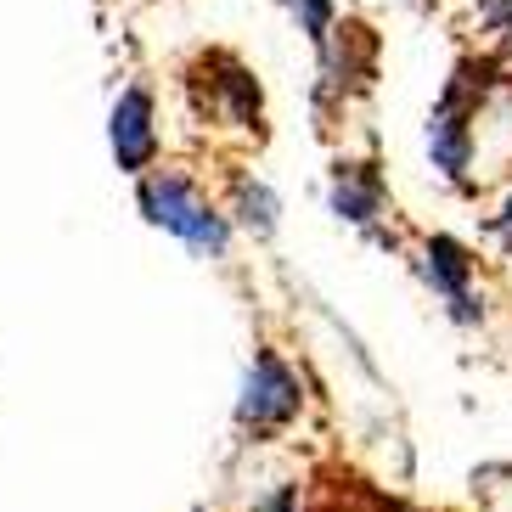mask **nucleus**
<instances>
[{
    "label": "nucleus",
    "instance_id": "1",
    "mask_svg": "<svg viewBox=\"0 0 512 512\" xmlns=\"http://www.w3.org/2000/svg\"><path fill=\"white\" fill-rule=\"evenodd\" d=\"M496 74H501L496 57H462L445 79L434 113H428V164L451 186H467V175H473V152H479L473 124H479L484 102L496 91Z\"/></svg>",
    "mask_w": 512,
    "mask_h": 512
},
{
    "label": "nucleus",
    "instance_id": "2",
    "mask_svg": "<svg viewBox=\"0 0 512 512\" xmlns=\"http://www.w3.org/2000/svg\"><path fill=\"white\" fill-rule=\"evenodd\" d=\"M141 214H147V226L181 237L203 259L231 254V220L197 192V181L181 175V169H147L141 175Z\"/></svg>",
    "mask_w": 512,
    "mask_h": 512
},
{
    "label": "nucleus",
    "instance_id": "3",
    "mask_svg": "<svg viewBox=\"0 0 512 512\" xmlns=\"http://www.w3.org/2000/svg\"><path fill=\"white\" fill-rule=\"evenodd\" d=\"M299 411H304L299 372H293L276 349H254V361L242 372V394H237V428L254 434V439H271V434H282Z\"/></svg>",
    "mask_w": 512,
    "mask_h": 512
},
{
    "label": "nucleus",
    "instance_id": "4",
    "mask_svg": "<svg viewBox=\"0 0 512 512\" xmlns=\"http://www.w3.org/2000/svg\"><path fill=\"white\" fill-rule=\"evenodd\" d=\"M192 85L209 91V113L214 119L237 124V130H259L265 124V96H259V79L254 68L231 51H203L192 68Z\"/></svg>",
    "mask_w": 512,
    "mask_h": 512
},
{
    "label": "nucleus",
    "instance_id": "5",
    "mask_svg": "<svg viewBox=\"0 0 512 512\" xmlns=\"http://www.w3.org/2000/svg\"><path fill=\"white\" fill-rule=\"evenodd\" d=\"M107 147L124 175H147L158 158V102L147 85H124L113 113H107Z\"/></svg>",
    "mask_w": 512,
    "mask_h": 512
},
{
    "label": "nucleus",
    "instance_id": "6",
    "mask_svg": "<svg viewBox=\"0 0 512 512\" xmlns=\"http://www.w3.org/2000/svg\"><path fill=\"white\" fill-rule=\"evenodd\" d=\"M422 276H428V287H434L439 299H445V310H451V321H462V327H479L484 321V299L473 293V271H479V259L467 254L456 237H428L422 242Z\"/></svg>",
    "mask_w": 512,
    "mask_h": 512
},
{
    "label": "nucleus",
    "instance_id": "7",
    "mask_svg": "<svg viewBox=\"0 0 512 512\" xmlns=\"http://www.w3.org/2000/svg\"><path fill=\"white\" fill-rule=\"evenodd\" d=\"M321 102L327 96H349L361 91L366 79H372V57H377V40L366 23H355V17H344V23H332V34L321 40Z\"/></svg>",
    "mask_w": 512,
    "mask_h": 512
},
{
    "label": "nucleus",
    "instance_id": "8",
    "mask_svg": "<svg viewBox=\"0 0 512 512\" xmlns=\"http://www.w3.org/2000/svg\"><path fill=\"white\" fill-rule=\"evenodd\" d=\"M327 197H332V214H338V220L366 226V231L383 220V203H389L383 175H377L372 164H338V169H332V192Z\"/></svg>",
    "mask_w": 512,
    "mask_h": 512
},
{
    "label": "nucleus",
    "instance_id": "9",
    "mask_svg": "<svg viewBox=\"0 0 512 512\" xmlns=\"http://www.w3.org/2000/svg\"><path fill=\"white\" fill-rule=\"evenodd\" d=\"M231 214H237V226L248 231V237H271L282 203H276V192L259 181V175H237V181H231Z\"/></svg>",
    "mask_w": 512,
    "mask_h": 512
},
{
    "label": "nucleus",
    "instance_id": "10",
    "mask_svg": "<svg viewBox=\"0 0 512 512\" xmlns=\"http://www.w3.org/2000/svg\"><path fill=\"white\" fill-rule=\"evenodd\" d=\"M287 12H293V23L304 29V40L310 46H321L332 34V23H338V0H282Z\"/></svg>",
    "mask_w": 512,
    "mask_h": 512
},
{
    "label": "nucleus",
    "instance_id": "11",
    "mask_svg": "<svg viewBox=\"0 0 512 512\" xmlns=\"http://www.w3.org/2000/svg\"><path fill=\"white\" fill-rule=\"evenodd\" d=\"M479 17L484 29L496 34V62L512 68V0H479Z\"/></svg>",
    "mask_w": 512,
    "mask_h": 512
},
{
    "label": "nucleus",
    "instance_id": "12",
    "mask_svg": "<svg viewBox=\"0 0 512 512\" xmlns=\"http://www.w3.org/2000/svg\"><path fill=\"white\" fill-rule=\"evenodd\" d=\"M299 507H304V501H299V484H276V490L259 501L254 512H299Z\"/></svg>",
    "mask_w": 512,
    "mask_h": 512
},
{
    "label": "nucleus",
    "instance_id": "13",
    "mask_svg": "<svg viewBox=\"0 0 512 512\" xmlns=\"http://www.w3.org/2000/svg\"><path fill=\"white\" fill-rule=\"evenodd\" d=\"M490 231H496V237H501V248H512V203H507V209L496 214V220H490Z\"/></svg>",
    "mask_w": 512,
    "mask_h": 512
}]
</instances>
